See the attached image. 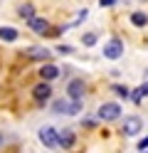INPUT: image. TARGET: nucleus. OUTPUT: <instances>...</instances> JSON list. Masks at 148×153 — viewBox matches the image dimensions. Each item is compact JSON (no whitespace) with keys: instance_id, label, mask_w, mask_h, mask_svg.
I'll use <instances>...</instances> for the list:
<instances>
[{"instance_id":"1","label":"nucleus","mask_w":148,"mask_h":153,"mask_svg":"<svg viewBox=\"0 0 148 153\" xmlns=\"http://www.w3.org/2000/svg\"><path fill=\"white\" fill-rule=\"evenodd\" d=\"M121 114L123 111H121V104H118V101H104L101 106H99V111H96V119L109 123V121H118Z\"/></svg>"},{"instance_id":"2","label":"nucleus","mask_w":148,"mask_h":153,"mask_svg":"<svg viewBox=\"0 0 148 153\" xmlns=\"http://www.w3.org/2000/svg\"><path fill=\"white\" fill-rule=\"evenodd\" d=\"M37 138H39V143H42L45 148L59 151V131L54 126H42V128L37 131Z\"/></svg>"},{"instance_id":"3","label":"nucleus","mask_w":148,"mask_h":153,"mask_svg":"<svg viewBox=\"0 0 148 153\" xmlns=\"http://www.w3.org/2000/svg\"><path fill=\"white\" fill-rule=\"evenodd\" d=\"M32 99L39 109H45L47 106V101L52 99V82H39L32 87Z\"/></svg>"},{"instance_id":"4","label":"nucleus","mask_w":148,"mask_h":153,"mask_svg":"<svg viewBox=\"0 0 148 153\" xmlns=\"http://www.w3.org/2000/svg\"><path fill=\"white\" fill-rule=\"evenodd\" d=\"M123 40H121V37H111V40H109V42H104V50H101V54L106 57V59H121V57H123Z\"/></svg>"},{"instance_id":"5","label":"nucleus","mask_w":148,"mask_h":153,"mask_svg":"<svg viewBox=\"0 0 148 153\" xmlns=\"http://www.w3.org/2000/svg\"><path fill=\"white\" fill-rule=\"evenodd\" d=\"M84 94H86V84L82 76L69 79V84H67V99L69 101H84Z\"/></svg>"},{"instance_id":"6","label":"nucleus","mask_w":148,"mask_h":153,"mask_svg":"<svg viewBox=\"0 0 148 153\" xmlns=\"http://www.w3.org/2000/svg\"><path fill=\"white\" fill-rule=\"evenodd\" d=\"M141 128H143V119H141V116H123L121 136H138Z\"/></svg>"},{"instance_id":"7","label":"nucleus","mask_w":148,"mask_h":153,"mask_svg":"<svg viewBox=\"0 0 148 153\" xmlns=\"http://www.w3.org/2000/svg\"><path fill=\"white\" fill-rule=\"evenodd\" d=\"M57 76H62V67H57L52 62H42V67H39V79L42 82H54Z\"/></svg>"},{"instance_id":"8","label":"nucleus","mask_w":148,"mask_h":153,"mask_svg":"<svg viewBox=\"0 0 148 153\" xmlns=\"http://www.w3.org/2000/svg\"><path fill=\"white\" fill-rule=\"evenodd\" d=\"M25 57H27V59H35V62H49V59H52V52L45 50V47H27Z\"/></svg>"},{"instance_id":"9","label":"nucleus","mask_w":148,"mask_h":153,"mask_svg":"<svg viewBox=\"0 0 148 153\" xmlns=\"http://www.w3.org/2000/svg\"><path fill=\"white\" fill-rule=\"evenodd\" d=\"M27 27H30V30H32L35 35H47L49 32V22L45 20V17H32V20H27Z\"/></svg>"},{"instance_id":"10","label":"nucleus","mask_w":148,"mask_h":153,"mask_svg":"<svg viewBox=\"0 0 148 153\" xmlns=\"http://www.w3.org/2000/svg\"><path fill=\"white\" fill-rule=\"evenodd\" d=\"M74 143H77V136H74L72 128H62L59 131V148L69 151V148H74Z\"/></svg>"},{"instance_id":"11","label":"nucleus","mask_w":148,"mask_h":153,"mask_svg":"<svg viewBox=\"0 0 148 153\" xmlns=\"http://www.w3.org/2000/svg\"><path fill=\"white\" fill-rule=\"evenodd\" d=\"M20 32L15 30V27H0V40L3 42H17Z\"/></svg>"},{"instance_id":"12","label":"nucleus","mask_w":148,"mask_h":153,"mask_svg":"<svg viewBox=\"0 0 148 153\" xmlns=\"http://www.w3.org/2000/svg\"><path fill=\"white\" fill-rule=\"evenodd\" d=\"M131 25H133V27H146V25H148V15H146L143 10L131 13Z\"/></svg>"},{"instance_id":"13","label":"nucleus","mask_w":148,"mask_h":153,"mask_svg":"<svg viewBox=\"0 0 148 153\" xmlns=\"http://www.w3.org/2000/svg\"><path fill=\"white\" fill-rule=\"evenodd\" d=\"M17 15L22 17V20H32V17H35V7L30 5V3H25V5L17 7Z\"/></svg>"},{"instance_id":"14","label":"nucleus","mask_w":148,"mask_h":153,"mask_svg":"<svg viewBox=\"0 0 148 153\" xmlns=\"http://www.w3.org/2000/svg\"><path fill=\"white\" fill-rule=\"evenodd\" d=\"M111 89H114V94H116L118 99H131V89H128L126 84H114Z\"/></svg>"},{"instance_id":"15","label":"nucleus","mask_w":148,"mask_h":153,"mask_svg":"<svg viewBox=\"0 0 148 153\" xmlns=\"http://www.w3.org/2000/svg\"><path fill=\"white\" fill-rule=\"evenodd\" d=\"M67 109H69V101H67L64 97L52 101V111H54V114H67Z\"/></svg>"},{"instance_id":"16","label":"nucleus","mask_w":148,"mask_h":153,"mask_svg":"<svg viewBox=\"0 0 148 153\" xmlns=\"http://www.w3.org/2000/svg\"><path fill=\"white\" fill-rule=\"evenodd\" d=\"M99 42V35L96 32H86V35H82V45L84 47H94Z\"/></svg>"},{"instance_id":"17","label":"nucleus","mask_w":148,"mask_h":153,"mask_svg":"<svg viewBox=\"0 0 148 153\" xmlns=\"http://www.w3.org/2000/svg\"><path fill=\"white\" fill-rule=\"evenodd\" d=\"M79 111H82V101H69V109H67L69 116H77Z\"/></svg>"},{"instance_id":"18","label":"nucleus","mask_w":148,"mask_h":153,"mask_svg":"<svg viewBox=\"0 0 148 153\" xmlns=\"http://www.w3.org/2000/svg\"><path fill=\"white\" fill-rule=\"evenodd\" d=\"M54 50H57L59 54H62V57H64V54H72V52H74V47H72V45H57V47H54Z\"/></svg>"},{"instance_id":"19","label":"nucleus","mask_w":148,"mask_h":153,"mask_svg":"<svg viewBox=\"0 0 148 153\" xmlns=\"http://www.w3.org/2000/svg\"><path fill=\"white\" fill-rule=\"evenodd\" d=\"M136 148H138V153H143V151H148V136H143L141 141L136 143Z\"/></svg>"},{"instance_id":"20","label":"nucleus","mask_w":148,"mask_h":153,"mask_svg":"<svg viewBox=\"0 0 148 153\" xmlns=\"http://www.w3.org/2000/svg\"><path fill=\"white\" fill-rule=\"evenodd\" d=\"M116 3V0H99V5H101V7H111Z\"/></svg>"},{"instance_id":"21","label":"nucleus","mask_w":148,"mask_h":153,"mask_svg":"<svg viewBox=\"0 0 148 153\" xmlns=\"http://www.w3.org/2000/svg\"><path fill=\"white\" fill-rule=\"evenodd\" d=\"M0 146H3V133H0Z\"/></svg>"},{"instance_id":"22","label":"nucleus","mask_w":148,"mask_h":153,"mask_svg":"<svg viewBox=\"0 0 148 153\" xmlns=\"http://www.w3.org/2000/svg\"><path fill=\"white\" fill-rule=\"evenodd\" d=\"M143 153H148V151H143Z\"/></svg>"},{"instance_id":"23","label":"nucleus","mask_w":148,"mask_h":153,"mask_svg":"<svg viewBox=\"0 0 148 153\" xmlns=\"http://www.w3.org/2000/svg\"><path fill=\"white\" fill-rule=\"evenodd\" d=\"M143 3H146V0H143Z\"/></svg>"}]
</instances>
